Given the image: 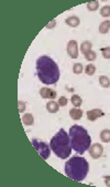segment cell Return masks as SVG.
Returning <instances> with one entry per match:
<instances>
[{
	"instance_id": "1",
	"label": "cell",
	"mask_w": 110,
	"mask_h": 187,
	"mask_svg": "<svg viewBox=\"0 0 110 187\" xmlns=\"http://www.w3.org/2000/svg\"><path fill=\"white\" fill-rule=\"evenodd\" d=\"M37 74L44 84H55L60 80V69L57 63L49 55H42L37 60Z\"/></svg>"
},
{
	"instance_id": "2",
	"label": "cell",
	"mask_w": 110,
	"mask_h": 187,
	"mask_svg": "<svg viewBox=\"0 0 110 187\" xmlns=\"http://www.w3.org/2000/svg\"><path fill=\"white\" fill-rule=\"evenodd\" d=\"M88 171V162L86 161V158L81 157V156H73L65 164L66 176L76 182H83L86 178Z\"/></svg>"
},
{
	"instance_id": "3",
	"label": "cell",
	"mask_w": 110,
	"mask_h": 187,
	"mask_svg": "<svg viewBox=\"0 0 110 187\" xmlns=\"http://www.w3.org/2000/svg\"><path fill=\"white\" fill-rule=\"evenodd\" d=\"M69 138H71V144L73 150L78 154H84L86 151L89 150L92 145V137L89 136L87 130L81 125H73L69 129Z\"/></svg>"
},
{
	"instance_id": "4",
	"label": "cell",
	"mask_w": 110,
	"mask_h": 187,
	"mask_svg": "<svg viewBox=\"0 0 110 187\" xmlns=\"http://www.w3.org/2000/svg\"><path fill=\"white\" fill-rule=\"evenodd\" d=\"M50 146L53 152H54L55 155L57 156V157L62 158V159L67 158L68 156L71 155L72 150H73L69 135H68L65 130L63 129H61L60 131L52 137Z\"/></svg>"
},
{
	"instance_id": "5",
	"label": "cell",
	"mask_w": 110,
	"mask_h": 187,
	"mask_svg": "<svg viewBox=\"0 0 110 187\" xmlns=\"http://www.w3.org/2000/svg\"><path fill=\"white\" fill-rule=\"evenodd\" d=\"M33 147L37 150V152L40 154V156L43 158V159H47L51 155V146L46 144L45 142H42V141H37L35 138L31 141Z\"/></svg>"
},
{
	"instance_id": "6",
	"label": "cell",
	"mask_w": 110,
	"mask_h": 187,
	"mask_svg": "<svg viewBox=\"0 0 110 187\" xmlns=\"http://www.w3.org/2000/svg\"><path fill=\"white\" fill-rule=\"evenodd\" d=\"M104 153V146L99 143H95V144L90 145V147H89V154L92 156L94 159H97L99 158L100 156L102 155Z\"/></svg>"
},
{
	"instance_id": "7",
	"label": "cell",
	"mask_w": 110,
	"mask_h": 187,
	"mask_svg": "<svg viewBox=\"0 0 110 187\" xmlns=\"http://www.w3.org/2000/svg\"><path fill=\"white\" fill-rule=\"evenodd\" d=\"M67 53L72 59H77L78 57V45L75 40H71L67 45Z\"/></svg>"
},
{
	"instance_id": "8",
	"label": "cell",
	"mask_w": 110,
	"mask_h": 187,
	"mask_svg": "<svg viewBox=\"0 0 110 187\" xmlns=\"http://www.w3.org/2000/svg\"><path fill=\"white\" fill-rule=\"evenodd\" d=\"M104 115H105V113L100 108H94V110H90L87 112V119L92 122L96 121L97 119H99V117H101Z\"/></svg>"
},
{
	"instance_id": "9",
	"label": "cell",
	"mask_w": 110,
	"mask_h": 187,
	"mask_svg": "<svg viewBox=\"0 0 110 187\" xmlns=\"http://www.w3.org/2000/svg\"><path fill=\"white\" fill-rule=\"evenodd\" d=\"M40 95L42 96L43 99H55L56 98V92L54 90L50 89V87H42L40 90Z\"/></svg>"
},
{
	"instance_id": "10",
	"label": "cell",
	"mask_w": 110,
	"mask_h": 187,
	"mask_svg": "<svg viewBox=\"0 0 110 187\" xmlns=\"http://www.w3.org/2000/svg\"><path fill=\"white\" fill-rule=\"evenodd\" d=\"M66 24L69 27H73V28H76V27L79 26V23H81V20H79L78 17H75V16H72L69 17V18H67L65 20Z\"/></svg>"
},
{
	"instance_id": "11",
	"label": "cell",
	"mask_w": 110,
	"mask_h": 187,
	"mask_svg": "<svg viewBox=\"0 0 110 187\" xmlns=\"http://www.w3.org/2000/svg\"><path fill=\"white\" fill-rule=\"evenodd\" d=\"M69 116H71L73 120L77 121V120L81 119V116H83V111L79 110V108H74L69 111Z\"/></svg>"
},
{
	"instance_id": "12",
	"label": "cell",
	"mask_w": 110,
	"mask_h": 187,
	"mask_svg": "<svg viewBox=\"0 0 110 187\" xmlns=\"http://www.w3.org/2000/svg\"><path fill=\"white\" fill-rule=\"evenodd\" d=\"M58 108H60V105L55 101H50L49 103H46V110L50 113H56L58 112Z\"/></svg>"
},
{
	"instance_id": "13",
	"label": "cell",
	"mask_w": 110,
	"mask_h": 187,
	"mask_svg": "<svg viewBox=\"0 0 110 187\" xmlns=\"http://www.w3.org/2000/svg\"><path fill=\"white\" fill-rule=\"evenodd\" d=\"M92 43L90 41H84V42L81 43V50L83 52V54H87L88 52L92 51Z\"/></svg>"
},
{
	"instance_id": "14",
	"label": "cell",
	"mask_w": 110,
	"mask_h": 187,
	"mask_svg": "<svg viewBox=\"0 0 110 187\" xmlns=\"http://www.w3.org/2000/svg\"><path fill=\"white\" fill-rule=\"evenodd\" d=\"M22 122H23L24 125H28V126H30V125H33V124H34L33 115H32V114H30V113L24 114V115L22 116Z\"/></svg>"
},
{
	"instance_id": "15",
	"label": "cell",
	"mask_w": 110,
	"mask_h": 187,
	"mask_svg": "<svg viewBox=\"0 0 110 187\" xmlns=\"http://www.w3.org/2000/svg\"><path fill=\"white\" fill-rule=\"evenodd\" d=\"M110 30V21L109 20H105L104 22H101L99 26V32L100 33H107Z\"/></svg>"
},
{
	"instance_id": "16",
	"label": "cell",
	"mask_w": 110,
	"mask_h": 187,
	"mask_svg": "<svg viewBox=\"0 0 110 187\" xmlns=\"http://www.w3.org/2000/svg\"><path fill=\"white\" fill-rule=\"evenodd\" d=\"M100 140L104 143H109L110 142V130H104L100 133Z\"/></svg>"
},
{
	"instance_id": "17",
	"label": "cell",
	"mask_w": 110,
	"mask_h": 187,
	"mask_svg": "<svg viewBox=\"0 0 110 187\" xmlns=\"http://www.w3.org/2000/svg\"><path fill=\"white\" fill-rule=\"evenodd\" d=\"M71 102L73 103V105L75 106V108H79V106L81 105V103H83V100H81V98L79 95L74 94L71 98Z\"/></svg>"
},
{
	"instance_id": "18",
	"label": "cell",
	"mask_w": 110,
	"mask_h": 187,
	"mask_svg": "<svg viewBox=\"0 0 110 187\" xmlns=\"http://www.w3.org/2000/svg\"><path fill=\"white\" fill-rule=\"evenodd\" d=\"M99 83L102 87H110V80L106 75H101L99 77Z\"/></svg>"
},
{
	"instance_id": "19",
	"label": "cell",
	"mask_w": 110,
	"mask_h": 187,
	"mask_svg": "<svg viewBox=\"0 0 110 187\" xmlns=\"http://www.w3.org/2000/svg\"><path fill=\"white\" fill-rule=\"evenodd\" d=\"M98 8H99V2L96 1V0L89 1V2L87 3V9H88L89 11H96Z\"/></svg>"
},
{
	"instance_id": "20",
	"label": "cell",
	"mask_w": 110,
	"mask_h": 187,
	"mask_svg": "<svg viewBox=\"0 0 110 187\" xmlns=\"http://www.w3.org/2000/svg\"><path fill=\"white\" fill-rule=\"evenodd\" d=\"M85 72H86L87 75H92V74H95V72H96V66L92 63L88 64V66L85 68Z\"/></svg>"
},
{
	"instance_id": "21",
	"label": "cell",
	"mask_w": 110,
	"mask_h": 187,
	"mask_svg": "<svg viewBox=\"0 0 110 187\" xmlns=\"http://www.w3.org/2000/svg\"><path fill=\"white\" fill-rule=\"evenodd\" d=\"M83 70H84V66H83V64L75 63L73 66V72L75 74H81V72H83Z\"/></svg>"
},
{
	"instance_id": "22",
	"label": "cell",
	"mask_w": 110,
	"mask_h": 187,
	"mask_svg": "<svg viewBox=\"0 0 110 187\" xmlns=\"http://www.w3.org/2000/svg\"><path fill=\"white\" fill-rule=\"evenodd\" d=\"M100 15L102 17H109L110 16V6H104L100 9Z\"/></svg>"
},
{
	"instance_id": "23",
	"label": "cell",
	"mask_w": 110,
	"mask_h": 187,
	"mask_svg": "<svg viewBox=\"0 0 110 187\" xmlns=\"http://www.w3.org/2000/svg\"><path fill=\"white\" fill-rule=\"evenodd\" d=\"M102 57L105 59H110V47H106L101 49Z\"/></svg>"
},
{
	"instance_id": "24",
	"label": "cell",
	"mask_w": 110,
	"mask_h": 187,
	"mask_svg": "<svg viewBox=\"0 0 110 187\" xmlns=\"http://www.w3.org/2000/svg\"><path fill=\"white\" fill-rule=\"evenodd\" d=\"M85 58H86V60H88V61H94V60H96V58H97V54H96L94 51H90V52H88L87 54H85Z\"/></svg>"
},
{
	"instance_id": "25",
	"label": "cell",
	"mask_w": 110,
	"mask_h": 187,
	"mask_svg": "<svg viewBox=\"0 0 110 187\" xmlns=\"http://www.w3.org/2000/svg\"><path fill=\"white\" fill-rule=\"evenodd\" d=\"M67 99H66V96H61L60 99H58V105L60 106H65L67 105Z\"/></svg>"
},
{
	"instance_id": "26",
	"label": "cell",
	"mask_w": 110,
	"mask_h": 187,
	"mask_svg": "<svg viewBox=\"0 0 110 187\" xmlns=\"http://www.w3.org/2000/svg\"><path fill=\"white\" fill-rule=\"evenodd\" d=\"M18 106H19V112H20V113L24 112V110H26V103L22 102V101H19V102H18Z\"/></svg>"
},
{
	"instance_id": "27",
	"label": "cell",
	"mask_w": 110,
	"mask_h": 187,
	"mask_svg": "<svg viewBox=\"0 0 110 187\" xmlns=\"http://www.w3.org/2000/svg\"><path fill=\"white\" fill-rule=\"evenodd\" d=\"M55 26H56V20H55V19H53V20L50 22V23L46 24V28H47V29H53Z\"/></svg>"
},
{
	"instance_id": "28",
	"label": "cell",
	"mask_w": 110,
	"mask_h": 187,
	"mask_svg": "<svg viewBox=\"0 0 110 187\" xmlns=\"http://www.w3.org/2000/svg\"><path fill=\"white\" fill-rule=\"evenodd\" d=\"M104 181H105L106 183V186L110 187V176H105L104 177Z\"/></svg>"
}]
</instances>
